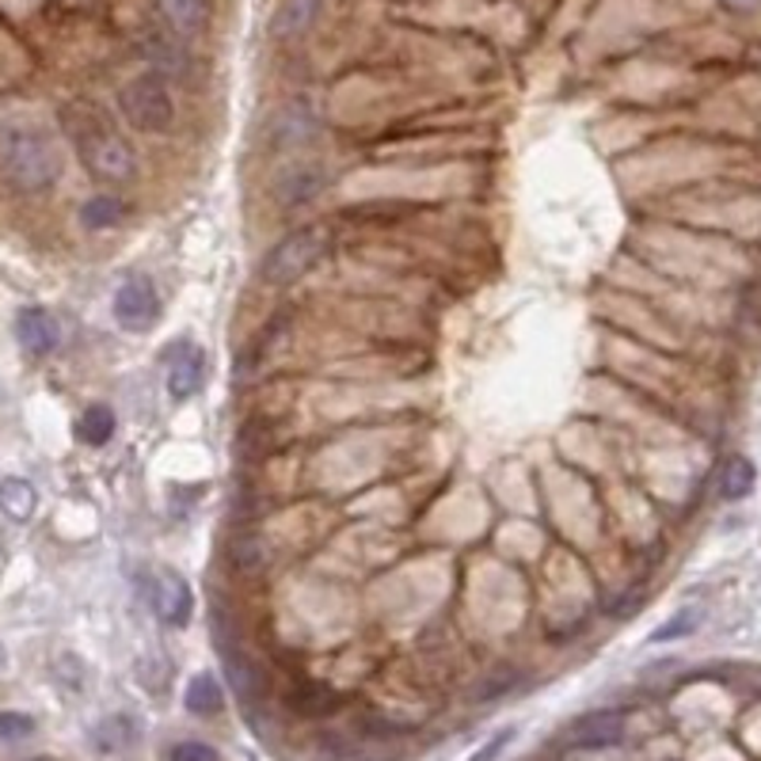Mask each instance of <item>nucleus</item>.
<instances>
[{"label": "nucleus", "mask_w": 761, "mask_h": 761, "mask_svg": "<svg viewBox=\"0 0 761 761\" xmlns=\"http://www.w3.org/2000/svg\"><path fill=\"white\" fill-rule=\"evenodd\" d=\"M289 708L297 716H328L339 708V697L328 685H301V690L289 693Z\"/></svg>", "instance_id": "nucleus-18"}, {"label": "nucleus", "mask_w": 761, "mask_h": 761, "mask_svg": "<svg viewBox=\"0 0 761 761\" xmlns=\"http://www.w3.org/2000/svg\"><path fill=\"white\" fill-rule=\"evenodd\" d=\"M148 598H153L156 617L172 628H184L190 620V609H195V594H190V583L179 571H161L148 586Z\"/></svg>", "instance_id": "nucleus-8"}, {"label": "nucleus", "mask_w": 761, "mask_h": 761, "mask_svg": "<svg viewBox=\"0 0 761 761\" xmlns=\"http://www.w3.org/2000/svg\"><path fill=\"white\" fill-rule=\"evenodd\" d=\"M328 184H332V176H328L324 164L294 161L271 179V198H275L278 206H309L312 198L324 195Z\"/></svg>", "instance_id": "nucleus-5"}, {"label": "nucleus", "mask_w": 761, "mask_h": 761, "mask_svg": "<svg viewBox=\"0 0 761 761\" xmlns=\"http://www.w3.org/2000/svg\"><path fill=\"white\" fill-rule=\"evenodd\" d=\"M35 507H38V495L27 479L23 476L0 479V515L12 518V522H27L35 515Z\"/></svg>", "instance_id": "nucleus-15"}, {"label": "nucleus", "mask_w": 761, "mask_h": 761, "mask_svg": "<svg viewBox=\"0 0 761 761\" xmlns=\"http://www.w3.org/2000/svg\"><path fill=\"white\" fill-rule=\"evenodd\" d=\"M114 317L126 332H148L161 320V297L148 278H130L114 294Z\"/></svg>", "instance_id": "nucleus-7"}, {"label": "nucleus", "mask_w": 761, "mask_h": 761, "mask_svg": "<svg viewBox=\"0 0 761 761\" xmlns=\"http://www.w3.org/2000/svg\"><path fill=\"white\" fill-rule=\"evenodd\" d=\"M184 705H187V713H195V716L221 713V705H225V693H221L218 677H213V674H195V677H190L187 693H184Z\"/></svg>", "instance_id": "nucleus-16"}, {"label": "nucleus", "mask_w": 761, "mask_h": 761, "mask_svg": "<svg viewBox=\"0 0 761 761\" xmlns=\"http://www.w3.org/2000/svg\"><path fill=\"white\" fill-rule=\"evenodd\" d=\"M77 434H80V442L85 445H107L114 438V411L107 408V404H92V408L80 416V423H77Z\"/></svg>", "instance_id": "nucleus-17"}, {"label": "nucleus", "mask_w": 761, "mask_h": 761, "mask_svg": "<svg viewBox=\"0 0 761 761\" xmlns=\"http://www.w3.org/2000/svg\"><path fill=\"white\" fill-rule=\"evenodd\" d=\"M317 134H320V119L301 103L278 107L267 119V148H275V153H294V148L309 145Z\"/></svg>", "instance_id": "nucleus-6"}, {"label": "nucleus", "mask_w": 761, "mask_h": 761, "mask_svg": "<svg viewBox=\"0 0 761 761\" xmlns=\"http://www.w3.org/2000/svg\"><path fill=\"white\" fill-rule=\"evenodd\" d=\"M202 370L206 354L202 346H179V354H172L168 362V396L172 400H190V396L202 388Z\"/></svg>", "instance_id": "nucleus-12"}, {"label": "nucleus", "mask_w": 761, "mask_h": 761, "mask_svg": "<svg viewBox=\"0 0 761 761\" xmlns=\"http://www.w3.org/2000/svg\"><path fill=\"white\" fill-rule=\"evenodd\" d=\"M225 666H229V682H233V690L240 693V697H252V693H255V670H252V663H247L240 651H233V655L225 659Z\"/></svg>", "instance_id": "nucleus-23"}, {"label": "nucleus", "mask_w": 761, "mask_h": 761, "mask_svg": "<svg viewBox=\"0 0 761 761\" xmlns=\"http://www.w3.org/2000/svg\"><path fill=\"white\" fill-rule=\"evenodd\" d=\"M31 761H46V758H31Z\"/></svg>", "instance_id": "nucleus-27"}, {"label": "nucleus", "mask_w": 761, "mask_h": 761, "mask_svg": "<svg viewBox=\"0 0 761 761\" xmlns=\"http://www.w3.org/2000/svg\"><path fill=\"white\" fill-rule=\"evenodd\" d=\"M31 731H35V719L27 713H0V742L27 739Z\"/></svg>", "instance_id": "nucleus-24"}, {"label": "nucleus", "mask_w": 761, "mask_h": 761, "mask_svg": "<svg viewBox=\"0 0 761 761\" xmlns=\"http://www.w3.org/2000/svg\"><path fill=\"white\" fill-rule=\"evenodd\" d=\"M754 465H750L747 457H731L724 465V473H719V495L724 499H747L750 492H754Z\"/></svg>", "instance_id": "nucleus-19"}, {"label": "nucleus", "mask_w": 761, "mask_h": 761, "mask_svg": "<svg viewBox=\"0 0 761 761\" xmlns=\"http://www.w3.org/2000/svg\"><path fill=\"white\" fill-rule=\"evenodd\" d=\"M122 202L111 195H99V198H88L85 206H80V225L85 229H111L122 221Z\"/></svg>", "instance_id": "nucleus-20"}, {"label": "nucleus", "mask_w": 761, "mask_h": 761, "mask_svg": "<svg viewBox=\"0 0 761 761\" xmlns=\"http://www.w3.org/2000/svg\"><path fill=\"white\" fill-rule=\"evenodd\" d=\"M332 247V233L324 225H305L297 233H289L263 255L260 263V278L267 286H294L317 267L320 260L328 255Z\"/></svg>", "instance_id": "nucleus-3"}, {"label": "nucleus", "mask_w": 761, "mask_h": 761, "mask_svg": "<svg viewBox=\"0 0 761 761\" xmlns=\"http://www.w3.org/2000/svg\"><path fill=\"white\" fill-rule=\"evenodd\" d=\"M0 176L20 195H43L62 176V153L35 126L0 130Z\"/></svg>", "instance_id": "nucleus-2"}, {"label": "nucleus", "mask_w": 761, "mask_h": 761, "mask_svg": "<svg viewBox=\"0 0 761 761\" xmlns=\"http://www.w3.org/2000/svg\"><path fill=\"white\" fill-rule=\"evenodd\" d=\"M119 111L137 134H168L176 126V99L161 73H137L119 88Z\"/></svg>", "instance_id": "nucleus-4"}, {"label": "nucleus", "mask_w": 761, "mask_h": 761, "mask_svg": "<svg viewBox=\"0 0 761 761\" xmlns=\"http://www.w3.org/2000/svg\"><path fill=\"white\" fill-rule=\"evenodd\" d=\"M229 556H233V564L236 571H260L263 567V560H267V549H263V541L260 537H236L233 541V549H229Z\"/></svg>", "instance_id": "nucleus-21"}, {"label": "nucleus", "mask_w": 761, "mask_h": 761, "mask_svg": "<svg viewBox=\"0 0 761 761\" xmlns=\"http://www.w3.org/2000/svg\"><path fill=\"white\" fill-rule=\"evenodd\" d=\"M145 54H148V62L156 65V73H161V77H176V80L190 77V57H187L184 43H179V35L172 27L148 31V35H145Z\"/></svg>", "instance_id": "nucleus-11"}, {"label": "nucleus", "mask_w": 761, "mask_h": 761, "mask_svg": "<svg viewBox=\"0 0 761 761\" xmlns=\"http://www.w3.org/2000/svg\"><path fill=\"white\" fill-rule=\"evenodd\" d=\"M317 12H320V0H283V4L275 8V15H271V35H275L278 43L301 38L305 31L312 27Z\"/></svg>", "instance_id": "nucleus-13"}, {"label": "nucleus", "mask_w": 761, "mask_h": 761, "mask_svg": "<svg viewBox=\"0 0 761 761\" xmlns=\"http://www.w3.org/2000/svg\"><path fill=\"white\" fill-rule=\"evenodd\" d=\"M510 742H515V731H510V727H507V731L492 735V739L484 742V750H479V754H473V761H495V758L503 754V750L510 747Z\"/></svg>", "instance_id": "nucleus-26"}, {"label": "nucleus", "mask_w": 761, "mask_h": 761, "mask_svg": "<svg viewBox=\"0 0 761 761\" xmlns=\"http://www.w3.org/2000/svg\"><path fill=\"white\" fill-rule=\"evenodd\" d=\"M168 761H221L210 742H176L168 750Z\"/></svg>", "instance_id": "nucleus-25"}, {"label": "nucleus", "mask_w": 761, "mask_h": 761, "mask_svg": "<svg viewBox=\"0 0 761 761\" xmlns=\"http://www.w3.org/2000/svg\"><path fill=\"white\" fill-rule=\"evenodd\" d=\"M701 609H682V614L677 617H670L663 628H659V632H651V643H666V640H682V636H690L693 628L701 625Z\"/></svg>", "instance_id": "nucleus-22"}, {"label": "nucleus", "mask_w": 761, "mask_h": 761, "mask_svg": "<svg viewBox=\"0 0 761 761\" xmlns=\"http://www.w3.org/2000/svg\"><path fill=\"white\" fill-rule=\"evenodd\" d=\"M161 15L176 35L195 38L210 23V4L206 0H161Z\"/></svg>", "instance_id": "nucleus-14"}, {"label": "nucleus", "mask_w": 761, "mask_h": 761, "mask_svg": "<svg viewBox=\"0 0 761 761\" xmlns=\"http://www.w3.org/2000/svg\"><path fill=\"white\" fill-rule=\"evenodd\" d=\"M62 126L77 148L80 164L103 184H130L137 172L134 148L122 142V134L96 111L92 103H69L62 111Z\"/></svg>", "instance_id": "nucleus-1"}, {"label": "nucleus", "mask_w": 761, "mask_h": 761, "mask_svg": "<svg viewBox=\"0 0 761 761\" xmlns=\"http://www.w3.org/2000/svg\"><path fill=\"white\" fill-rule=\"evenodd\" d=\"M15 339H20V346L27 354H35V359H43V354L57 351V343H62V332H57V320L49 317L46 309H20V317H15Z\"/></svg>", "instance_id": "nucleus-10"}, {"label": "nucleus", "mask_w": 761, "mask_h": 761, "mask_svg": "<svg viewBox=\"0 0 761 761\" xmlns=\"http://www.w3.org/2000/svg\"><path fill=\"white\" fill-rule=\"evenodd\" d=\"M625 739V716L620 713H591L575 719L567 731V742L578 750H606Z\"/></svg>", "instance_id": "nucleus-9"}]
</instances>
